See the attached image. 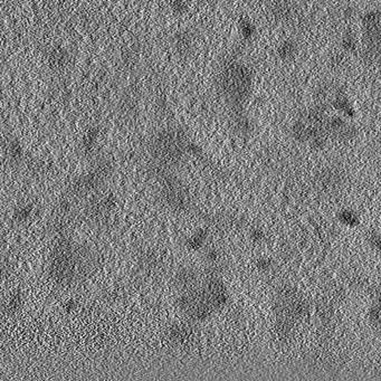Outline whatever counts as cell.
<instances>
[{
    "label": "cell",
    "instance_id": "1",
    "mask_svg": "<svg viewBox=\"0 0 381 381\" xmlns=\"http://www.w3.org/2000/svg\"><path fill=\"white\" fill-rule=\"evenodd\" d=\"M92 257L87 249L76 244H64L55 251L50 264V273L61 282L81 280L91 271Z\"/></svg>",
    "mask_w": 381,
    "mask_h": 381
},
{
    "label": "cell",
    "instance_id": "2",
    "mask_svg": "<svg viewBox=\"0 0 381 381\" xmlns=\"http://www.w3.org/2000/svg\"><path fill=\"white\" fill-rule=\"evenodd\" d=\"M253 77L249 68L238 62L226 64L218 75V90L223 99L231 105H241L251 94Z\"/></svg>",
    "mask_w": 381,
    "mask_h": 381
},
{
    "label": "cell",
    "instance_id": "3",
    "mask_svg": "<svg viewBox=\"0 0 381 381\" xmlns=\"http://www.w3.org/2000/svg\"><path fill=\"white\" fill-rule=\"evenodd\" d=\"M153 152L161 160L172 161L181 157L185 149V141L178 131L167 130L159 133L152 143Z\"/></svg>",
    "mask_w": 381,
    "mask_h": 381
},
{
    "label": "cell",
    "instance_id": "4",
    "mask_svg": "<svg viewBox=\"0 0 381 381\" xmlns=\"http://www.w3.org/2000/svg\"><path fill=\"white\" fill-rule=\"evenodd\" d=\"M46 61L48 66L55 71L64 70L68 66L71 61L70 53L63 46H54L48 50Z\"/></svg>",
    "mask_w": 381,
    "mask_h": 381
},
{
    "label": "cell",
    "instance_id": "5",
    "mask_svg": "<svg viewBox=\"0 0 381 381\" xmlns=\"http://www.w3.org/2000/svg\"><path fill=\"white\" fill-rule=\"evenodd\" d=\"M193 37L189 32H179L172 39V47L179 55L186 56L190 54L193 48Z\"/></svg>",
    "mask_w": 381,
    "mask_h": 381
},
{
    "label": "cell",
    "instance_id": "6",
    "mask_svg": "<svg viewBox=\"0 0 381 381\" xmlns=\"http://www.w3.org/2000/svg\"><path fill=\"white\" fill-rule=\"evenodd\" d=\"M342 180V173L335 167H329L324 169L318 177V183L327 189H333Z\"/></svg>",
    "mask_w": 381,
    "mask_h": 381
},
{
    "label": "cell",
    "instance_id": "7",
    "mask_svg": "<svg viewBox=\"0 0 381 381\" xmlns=\"http://www.w3.org/2000/svg\"><path fill=\"white\" fill-rule=\"evenodd\" d=\"M372 241H373V245L376 246V248L379 249V252H381V236L372 237Z\"/></svg>",
    "mask_w": 381,
    "mask_h": 381
}]
</instances>
